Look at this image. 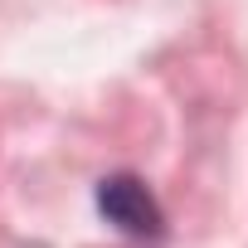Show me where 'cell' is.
Segmentation results:
<instances>
[{
  "instance_id": "1",
  "label": "cell",
  "mask_w": 248,
  "mask_h": 248,
  "mask_svg": "<svg viewBox=\"0 0 248 248\" xmlns=\"http://www.w3.org/2000/svg\"><path fill=\"white\" fill-rule=\"evenodd\" d=\"M97 209L112 229H122L127 238H141V243H156L166 233V209L161 200L151 195V185L132 170H122V175H107L97 185Z\"/></svg>"
}]
</instances>
